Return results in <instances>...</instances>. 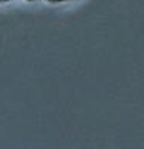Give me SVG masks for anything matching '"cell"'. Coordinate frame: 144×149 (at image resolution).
I'll list each match as a JSON object with an SVG mask.
<instances>
[{
  "label": "cell",
  "mask_w": 144,
  "mask_h": 149,
  "mask_svg": "<svg viewBox=\"0 0 144 149\" xmlns=\"http://www.w3.org/2000/svg\"><path fill=\"white\" fill-rule=\"evenodd\" d=\"M46 3H51V5H57V3H64V2H71V0H45Z\"/></svg>",
  "instance_id": "cell-1"
},
{
  "label": "cell",
  "mask_w": 144,
  "mask_h": 149,
  "mask_svg": "<svg viewBox=\"0 0 144 149\" xmlns=\"http://www.w3.org/2000/svg\"><path fill=\"white\" fill-rule=\"evenodd\" d=\"M9 2H12V0H0V5H6Z\"/></svg>",
  "instance_id": "cell-2"
},
{
  "label": "cell",
  "mask_w": 144,
  "mask_h": 149,
  "mask_svg": "<svg viewBox=\"0 0 144 149\" xmlns=\"http://www.w3.org/2000/svg\"><path fill=\"white\" fill-rule=\"evenodd\" d=\"M25 2H37V0H25Z\"/></svg>",
  "instance_id": "cell-3"
}]
</instances>
